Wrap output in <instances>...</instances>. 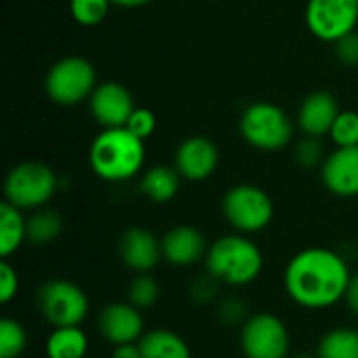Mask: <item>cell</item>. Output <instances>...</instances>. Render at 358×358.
Instances as JSON below:
<instances>
[{"instance_id": "obj_1", "label": "cell", "mask_w": 358, "mask_h": 358, "mask_svg": "<svg viewBox=\"0 0 358 358\" xmlns=\"http://www.w3.org/2000/svg\"><path fill=\"white\" fill-rule=\"evenodd\" d=\"M350 277L348 262L338 252L306 248L289 260L283 283L298 306L321 310L344 300Z\"/></svg>"}, {"instance_id": "obj_2", "label": "cell", "mask_w": 358, "mask_h": 358, "mask_svg": "<svg viewBox=\"0 0 358 358\" xmlns=\"http://www.w3.org/2000/svg\"><path fill=\"white\" fill-rule=\"evenodd\" d=\"M88 162L92 172L107 182L134 178L145 164V141L124 128H103L90 145Z\"/></svg>"}, {"instance_id": "obj_3", "label": "cell", "mask_w": 358, "mask_h": 358, "mask_svg": "<svg viewBox=\"0 0 358 358\" xmlns=\"http://www.w3.org/2000/svg\"><path fill=\"white\" fill-rule=\"evenodd\" d=\"M264 266L260 248L241 233L224 235L216 239L206 254V268L224 285H250L254 283Z\"/></svg>"}, {"instance_id": "obj_4", "label": "cell", "mask_w": 358, "mask_h": 358, "mask_svg": "<svg viewBox=\"0 0 358 358\" xmlns=\"http://www.w3.org/2000/svg\"><path fill=\"white\" fill-rule=\"evenodd\" d=\"M241 136L258 151H281L294 136V124L289 115L271 101L252 103L239 120Z\"/></svg>"}, {"instance_id": "obj_5", "label": "cell", "mask_w": 358, "mask_h": 358, "mask_svg": "<svg viewBox=\"0 0 358 358\" xmlns=\"http://www.w3.org/2000/svg\"><path fill=\"white\" fill-rule=\"evenodd\" d=\"M59 189L55 170L44 162H21L4 178V201L19 210L44 208Z\"/></svg>"}, {"instance_id": "obj_6", "label": "cell", "mask_w": 358, "mask_h": 358, "mask_svg": "<svg viewBox=\"0 0 358 358\" xmlns=\"http://www.w3.org/2000/svg\"><path fill=\"white\" fill-rule=\"evenodd\" d=\"M94 65L78 55L59 59L44 78L48 99L61 107H76L90 99L96 88Z\"/></svg>"}, {"instance_id": "obj_7", "label": "cell", "mask_w": 358, "mask_h": 358, "mask_svg": "<svg viewBox=\"0 0 358 358\" xmlns=\"http://www.w3.org/2000/svg\"><path fill=\"white\" fill-rule=\"evenodd\" d=\"M222 214L237 233L254 235L273 222L275 203L262 187L243 182L227 191L222 197Z\"/></svg>"}, {"instance_id": "obj_8", "label": "cell", "mask_w": 358, "mask_h": 358, "mask_svg": "<svg viewBox=\"0 0 358 358\" xmlns=\"http://www.w3.org/2000/svg\"><path fill=\"white\" fill-rule=\"evenodd\" d=\"M36 304L42 319L52 327H78L90 310L84 289L65 279L42 283L36 294Z\"/></svg>"}, {"instance_id": "obj_9", "label": "cell", "mask_w": 358, "mask_h": 358, "mask_svg": "<svg viewBox=\"0 0 358 358\" xmlns=\"http://www.w3.org/2000/svg\"><path fill=\"white\" fill-rule=\"evenodd\" d=\"M241 350L245 358H287V325L271 313H256L241 325Z\"/></svg>"}, {"instance_id": "obj_10", "label": "cell", "mask_w": 358, "mask_h": 358, "mask_svg": "<svg viewBox=\"0 0 358 358\" xmlns=\"http://www.w3.org/2000/svg\"><path fill=\"white\" fill-rule=\"evenodd\" d=\"M358 0H308L306 27L323 42H338L357 31Z\"/></svg>"}, {"instance_id": "obj_11", "label": "cell", "mask_w": 358, "mask_h": 358, "mask_svg": "<svg viewBox=\"0 0 358 358\" xmlns=\"http://www.w3.org/2000/svg\"><path fill=\"white\" fill-rule=\"evenodd\" d=\"M94 122L103 128H124L136 109L132 92L120 82H101L88 99Z\"/></svg>"}, {"instance_id": "obj_12", "label": "cell", "mask_w": 358, "mask_h": 358, "mask_svg": "<svg viewBox=\"0 0 358 358\" xmlns=\"http://www.w3.org/2000/svg\"><path fill=\"white\" fill-rule=\"evenodd\" d=\"M96 329L111 346L134 344L145 336V321L141 310L130 302H111L101 308Z\"/></svg>"}, {"instance_id": "obj_13", "label": "cell", "mask_w": 358, "mask_h": 358, "mask_svg": "<svg viewBox=\"0 0 358 358\" xmlns=\"http://www.w3.org/2000/svg\"><path fill=\"white\" fill-rule=\"evenodd\" d=\"M220 162L218 147L206 136H189L185 138L174 155V168L185 180L201 182L210 178Z\"/></svg>"}, {"instance_id": "obj_14", "label": "cell", "mask_w": 358, "mask_h": 358, "mask_svg": "<svg viewBox=\"0 0 358 358\" xmlns=\"http://www.w3.org/2000/svg\"><path fill=\"white\" fill-rule=\"evenodd\" d=\"M321 178L329 193L338 197H357L358 147H336L321 166Z\"/></svg>"}, {"instance_id": "obj_15", "label": "cell", "mask_w": 358, "mask_h": 358, "mask_svg": "<svg viewBox=\"0 0 358 358\" xmlns=\"http://www.w3.org/2000/svg\"><path fill=\"white\" fill-rule=\"evenodd\" d=\"M120 258L136 275L151 273L164 258L162 239L143 227H130L120 239Z\"/></svg>"}, {"instance_id": "obj_16", "label": "cell", "mask_w": 358, "mask_h": 358, "mask_svg": "<svg viewBox=\"0 0 358 358\" xmlns=\"http://www.w3.org/2000/svg\"><path fill=\"white\" fill-rule=\"evenodd\" d=\"M206 237L199 229L191 224L172 227L162 237V254L164 260L172 266H193L208 254Z\"/></svg>"}, {"instance_id": "obj_17", "label": "cell", "mask_w": 358, "mask_h": 358, "mask_svg": "<svg viewBox=\"0 0 358 358\" xmlns=\"http://www.w3.org/2000/svg\"><path fill=\"white\" fill-rule=\"evenodd\" d=\"M338 99L327 90L310 92L298 109V126L306 136L321 138L331 132L336 117L340 115Z\"/></svg>"}, {"instance_id": "obj_18", "label": "cell", "mask_w": 358, "mask_h": 358, "mask_svg": "<svg viewBox=\"0 0 358 358\" xmlns=\"http://www.w3.org/2000/svg\"><path fill=\"white\" fill-rule=\"evenodd\" d=\"M180 180L182 176L178 174L176 168H170V166H153L149 168L143 178H141V193L153 201V203H168L172 201L178 191H180Z\"/></svg>"}, {"instance_id": "obj_19", "label": "cell", "mask_w": 358, "mask_h": 358, "mask_svg": "<svg viewBox=\"0 0 358 358\" xmlns=\"http://www.w3.org/2000/svg\"><path fill=\"white\" fill-rule=\"evenodd\" d=\"M143 358H191L189 344L170 329H151L138 340Z\"/></svg>"}, {"instance_id": "obj_20", "label": "cell", "mask_w": 358, "mask_h": 358, "mask_svg": "<svg viewBox=\"0 0 358 358\" xmlns=\"http://www.w3.org/2000/svg\"><path fill=\"white\" fill-rule=\"evenodd\" d=\"M27 241V218L8 201L0 206V256L10 258Z\"/></svg>"}, {"instance_id": "obj_21", "label": "cell", "mask_w": 358, "mask_h": 358, "mask_svg": "<svg viewBox=\"0 0 358 358\" xmlns=\"http://www.w3.org/2000/svg\"><path fill=\"white\" fill-rule=\"evenodd\" d=\"M46 357L48 358H86L88 355V336L78 327H55L46 338Z\"/></svg>"}, {"instance_id": "obj_22", "label": "cell", "mask_w": 358, "mask_h": 358, "mask_svg": "<svg viewBox=\"0 0 358 358\" xmlns=\"http://www.w3.org/2000/svg\"><path fill=\"white\" fill-rule=\"evenodd\" d=\"M63 233V218L59 212L50 208H38L27 216V243L31 245H48Z\"/></svg>"}, {"instance_id": "obj_23", "label": "cell", "mask_w": 358, "mask_h": 358, "mask_svg": "<svg viewBox=\"0 0 358 358\" xmlns=\"http://www.w3.org/2000/svg\"><path fill=\"white\" fill-rule=\"evenodd\" d=\"M319 358H358V331L352 327H336L327 331L317 348Z\"/></svg>"}, {"instance_id": "obj_24", "label": "cell", "mask_w": 358, "mask_h": 358, "mask_svg": "<svg viewBox=\"0 0 358 358\" xmlns=\"http://www.w3.org/2000/svg\"><path fill=\"white\" fill-rule=\"evenodd\" d=\"M27 346V331L17 319L0 321V358H19Z\"/></svg>"}, {"instance_id": "obj_25", "label": "cell", "mask_w": 358, "mask_h": 358, "mask_svg": "<svg viewBox=\"0 0 358 358\" xmlns=\"http://www.w3.org/2000/svg\"><path fill=\"white\" fill-rule=\"evenodd\" d=\"M157 300H159V283L155 281V277H151V273H141L128 283V302L138 310L155 306Z\"/></svg>"}, {"instance_id": "obj_26", "label": "cell", "mask_w": 358, "mask_h": 358, "mask_svg": "<svg viewBox=\"0 0 358 358\" xmlns=\"http://www.w3.org/2000/svg\"><path fill=\"white\" fill-rule=\"evenodd\" d=\"M111 6V0H69V13L73 21L84 27H94L103 23Z\"/></svg>"}, {"instance_id": "obj_27", "label": "cell", "mask_w": 358, "mask_h": 358, "mask_svg": "<svg viewBox=\"0 0 358 358\" xmlns=\"http://www.w3.org/2000/svg\"><path fill=\"white\" fill-rule=\"evenodd\" d=\"M331 141L336 147H358V113L357 111H340L336 117L331 132Z\"/></svg>"}, {"instance_id": "obj_28", "label": "cell", "mask_w": 358, "mask_h": 358, "mask_svg": "<svg viewBox=\"0 0 358 358\" xmlns=\"http://www.w3.org/2000/svg\"><path fill=\"white\" fill-rule=\"evenodd\" d=\"M294 157H296L298 166H302L306 170H313V168H321L327 155H325V149L321 145V138L306 136L304 141H300L296 145Z\"/></svg>"}, {"instance_id": "obj_29", "label": "cell", "mask_w": 358, "mask_h": 358, "mask_svg": "<svg viewBox=\"0 0 358 358\" xmlns=\"http://www.w3.org/2000/svg\"><path fill=\"white\" fill-rule=\"evenodd\" d=\"M126 128H128L132 134H136L138 138L147 141V138L155 132V128H157V117H155V113H153L151 109H147V107H136V109L132 111V115H130Z\"/></svg>"}, {"instance_id": "obj_30", "label": "cell", "mask_w": 358, "mask_h": 358, "mask_svg": "<svg viewBox=\"0 0 358 358\" xmlns=\"http://www.w3.org/2000/svg\"><path fill=\"white\" fill-rule=\"evenodd\" d=\"M17 292H19L17 268H13L8 258H2V264H0V302L8 304L17 296Z\"/></svg>"}, {"instance_id": "obj_31", "label": "cell", "mask_w": 358, "mask_h": 358, "mask_svg": "<svg viewBox=\"0 0 358 358\" xmlns=\"http://www.w3.org/2000/svg\"><path fill=\"white\" fill-rule=\"evenodd\" d=\"M218 285L220 281L216 277H212L210 273L195 279L193 285H191V298L199 304H208L212 300H216V294H218Z\"/></svg>"}, {"instance_id": "obj_32", "label": "cell", "mask_w": 358, "mask_h": 358, "mask_svg": "<svg viewBox=\"0 0 358 358\" xmlns=\"http://www.w3.org/2000/svg\"><path fill=\"white\" fill-rule=\"evenodd\" d=\"M336 55L344 65L358 67V31H352L336 42Z\"/></svg>"}, {"instance_id": "obj_33", "label": "cell", "mask_w": 358, "mask_h": 358, "mask_svg": "<svg viewBox=\"0 0 358 358\" xmlns=\"http://www.w3.org/2000/svg\"><path fill=\"white\" fill-rule=\"evenodd\" d=\"M218 315L229 325H233V323H241L243 325L248 321V317H245V304L239 298H227V300H222Z\"/></svg>"}, {"instance_id": "obj_34", "label": "cell", "mask_w": 358, "mask_h": 358, "mask_svg": "<svg viewBox=\"0 0 358 358\" xmlns=\"http://www.w3.org/2000/svg\"><path fill=\"white\" fill-rule=\"evenodd\" d=\"M344 302H346V306L350 308V313L358 317V273H355V275L350 277V283H348V287H346Z\"/></svg>"}, {"instance_id": "obj_35", "label": "cell", "mask_w": 358, "mask_h": 358, "mask_svg": "<svg viewBox=\"0 0 358 358\" xmlns=\"http://www.w3.org/2000/svg\"><path fill=\"white\" fill-rule=\"evenodd\" d=\"M109 358H143V357H141L138 342H134V344H120V346H113L111 357Z\"/></svg>"}, {"instance_id": "obj_36", "label": "cell", "mask_w": 358, "mask_h": 358, "mask_svg": "<svg viewBox=\"0 0 358 358\" xmlns=\"http://www.w3.org/2000/svg\"><path fill=\"white\" fill-rule=\"evenodd\" d=\"M111 2H113V6H122V8H138L153 0H111Z\"/></svg>"}, {"instance_id": "obj_37", "label": "cell", "mask_w": 358, "mask_h": 358, "mask_svg": "<svg viewBox=\"0 0 358 358\" xmlns=\"http://www.w3.org/2000/svg\"><path fill=\"white\" fill-rule=\"evenodd\" d=\"M296 358H319V357H313V355H300V357Z\"/></svg>"}]
</instances>
